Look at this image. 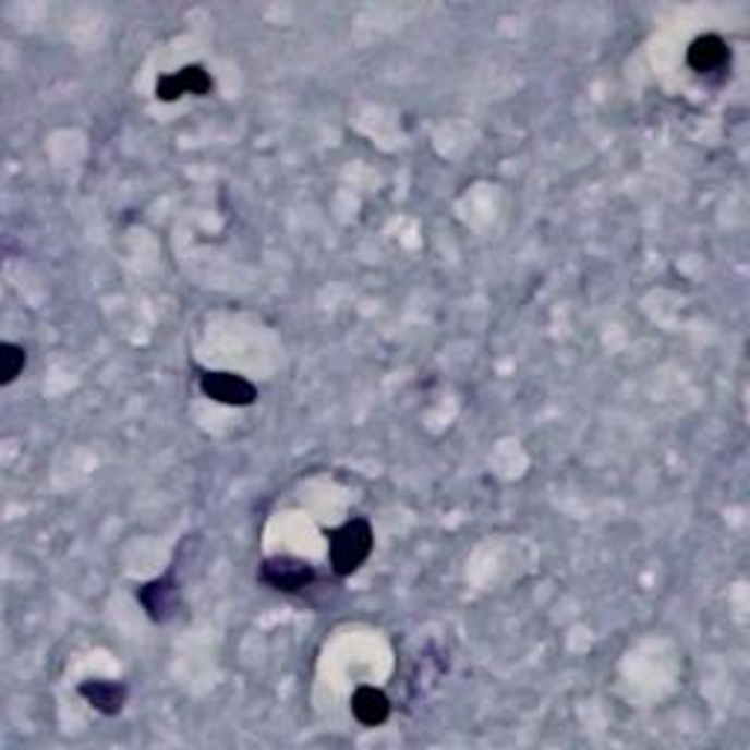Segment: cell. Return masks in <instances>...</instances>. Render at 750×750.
Masks as SVG:
<instances>
[{
    "label": "cell",
    "mask_w": 750,
    "mask_h": 750,
    "mask_svg": "<svg viewBox=\"0 0 750 750\" xmlns=\"http://www.w3.org/2000/svg\"><path fill=\"white\" fill-rule=\"evenodd\" d=\"M373 543V525L366 522L364 516H355V519L335 528L328 534V560H331L335 574H340V578L355 574L370 560Z\"/></svg>",
    "instance_id": "6da1fadb"
},
{
    "label": "cell",
    "mask_w": 750,
    "mask_h": 750,
    "mask_svg": "<svg viewBox=\"0 0 750 750\" xmlns=\"http://www.w3.org/2000/svg\"><path fill=\"white\" fill-rule=\"evenodd\" d=\"M314 578H317L314 566L300 560V557H291V554H276V557H267L258 566V581L264 586H270V590L285 592V595H297V592L309 590Z\"/></svg>",
    "instance_id": "7a4b0ae2"
},
{
    "label": "cell",
    "mask_w": 750,
    "mask_h": 750,
    "mask_svg": "<svg viewBox=\"0 0 750 750\" xmlns=\"http://www.w3.org/2000/svg\"><path fill=\"white\" fill-rule=\"evenodd\" d=\"M199 390L211 402L229 404V408H250L258 399V387L238 373H203Z\"/></svg>",
    "instance_id": "3957f363"
},
{
    "label": "cell",
    "mask_w": 750,
    "mask_h": 750,
    "mask_svg": "<svg viewBox=\"0 0 750 750\" xmlns=\"http://www.w3.org/2000/svg\"><path fill=\"white\" fill-rule=\"evenodd\" d=\"M138 604L156 625L173 619L179 609V583L173 581V574H161L156 581L144 583L138 590Z\"/></svg>",
    "instance_id": "277c9868"
},
{
    "label": "cell",
    "mask_w": 750,
    "mask_h": 750,
    "mask_svg": "<svg viewBox=\"0 0 750 750\" xmlns=\"http://www.w3.org/2000/svg\"><path fill=\"white\" fill-rule=\"evenodd\" d=\"M211 88H215V80H211L203 68L188 65V68H179L177 74L159 76V83H156V97H159L161 104H173V100H179L182 94L206 97Z\"/></svg>",
    "instance_id": "5b68a950"
},
{
    "label": "cell",
    "mask_w": 750,
    "mask_h": 750,
    "mask_svg": "<svg viewBox=\"0 0 750 750\" xmlns=\"http://www.w3.org/2000/svg\"><path fill=\"white\" fill-rule=\"evenodd\" d=\"M686 62L698 74H713V71H722L727 62H730V47L722 36L715 33H706V36H698L686 50Z\"/></svg>",
    "instance_id": "8992f818"
},
{
    "label": "cell",
    "mask_w": 750,
    "mask_h": 750,
    "mask_svg": "<svg viewBox=\"0 0 750 750\" xmlns=\"http://www.w3.org/2000/svg\"><path fill=\"white\" fill-rule=\"evenodd\" d=\"M80 694L92 703L97 713L112 718V715L123 713L126 698H130V689H126V684H114V680H85V684L80 686Z\"/></svg>",
    "instance_id": "52a82bcc"
},
{
    "label": "cell",
    "mask_w": 750,
    "mask_h": 750,
    "mask_svg": "<svg viewBox=\"0 0 750 750\" xmlns=\"http://www.w3.org/2000/svg\"><path fill=\"white\" fill-rule=\"evenodd\" d=\"M352 715L364 727H382L390 718V698L375 686H358L352 694Z\"/></svg>",
    "instance_id": "ba28073f"
},
{
    "label": "cell",
    "mask_w": 750,
    "mask_h": 750,
    "mask_svg": "<svg viewBox=\"0 0 750 750\" xmlns=\"http://www.w3.org/2000/svg\"><path fill=\"white\" fill-rule=\"evenodd\" d=\"M27 366V349L19 343H3L0 347V385H12Z\"/></svg>",
    "instance_id": "9c48e42d"
}]
</instances>
